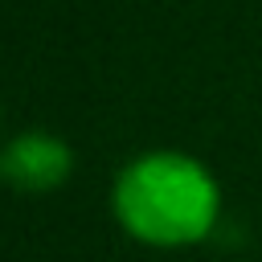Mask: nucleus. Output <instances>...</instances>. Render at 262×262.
<instances>
[{
  "label": "nucleus",
  "mask_w": 262,
  "mask_h": 262,
  "mask_svg": "<svg viewBox=\"0 0 262 262\" xmlns=\"http://www.w3.org/2000/svg\"><path fill=\"white\" fill-rule=\"evenodd\" d=\"M119 225L143 246H196L221 217L213 172L184 151H147L131 160L111 192Z\"/></svg>",
  "instance_id": "nucleus-1"
},
{
  "label": "nucleus",
  "mask_w": 262,
  "mask_h": 262,
  "mask_svg": "<svg viewBox=\"0 0 262 262\" xmlns=\"http://www.w3.org/2000/svg\"><path fill=\"white\" fill-rule=\"evenodd\" d=\"M70 168H74L70 143L49 131H25L8 139L0 151V176L20 192H49L70 176Z\"/></svg>",
  "instance_id": "nucleus-2"
}]
</instances>
